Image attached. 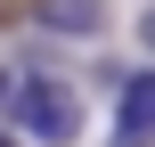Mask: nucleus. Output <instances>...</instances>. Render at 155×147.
<instances>
[{
    "label": "nucleus",
    "instance_id": "nucleus-1",
    "mask_svg": "<svg viewBox=\"0 0 155 147\" xmlns=\"http://www.w3.org/2000/svg\"><path fill=\"white\" fill-rule=\"evenodd\" d=\"M8 115H16V139H33V147H74V139H82V123H90L82 82H65V74H49V65L16 74Z\"/></svg>",
    "mask_w": 155,
    "mask_h": 147
},
{
    "label": "nucleus",
    "instance_id": "nucleus-2",
    "mask_svg": "<svg viewBox=\"0 0 155 147\" xmlns=\"http://www.w3.org/2000/svg\"><path fill=\"white\" fill-rule=\"evenodd\" d=\"M155 139V74H131L114 98V147H147Z\"/></svg>",
    "mask_w": 155,
    "mask_h": 147
},
{
    "label": "nucleus",
    "instance_id": "nucleus-3",
    "mask_svg": "<svg viewBox=\"0 0 155 147\" xmlns=\"http://www.w3.org/2000/svg\"><path fill=\"white\" fill-rule=\"evenodd\" d=\"M49 33H65V41H98L106 33V0H41L33 8Z\"/></svg>",
    "mask_w": 155,
    "mask_h": 147
},
{
    "label": "nucleus",
    "instance_id": "nucleus-4",
    "mask_svg": "<svg viewBox=\"0 0 155 147\" xmlns=\"http://www.w3.org/2000/svg\"><path fill=\"white\" fill-rule=\"evenodd\" d=\"M139 49H147V57H155V0H147V8H139Z\"/></svg>",
    "mask_w": 155,
    "mask_h": 147
},
{
    "label": "nucleus",
    "instance_id": "nucleus-5",
    "mask_svg": "<svg viewBox=\"0 0 155 147\" xmlns=\"http://www.w3.org/2000/svg\"><path fill=\"white\" fill-rule=\"evenodd\" d=\"M0 147H25V139H16V131H0Z\"/></svg>",
    "mask_w": 155,
    "mask_h": 147
}]
</instances>
